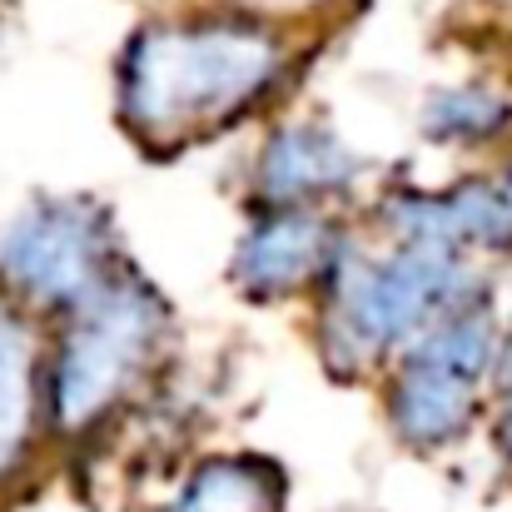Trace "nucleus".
<instances>
[{
	"label": "nucleus",
	"mask_w": 512,
	"mask_h": 512,
	"mask_svg": "<svg viewBox=\"0 0 512 512\" xmlns=\"http://www.w3.org/2000/svg\"><path fill=\"white\" fill-rule=\"evenodd\" d=\"M309 35L299 20L254 5L160 10L130 30L115 60L120 125L150 150L179 155L199 140L264 115L299 65Z\"/></svg>",
	"instance_id": "f257e3e1"
},
{
	"label": "nucleus",
	"mask_w": 512,
	"mask_h": 512,
	"mask_svg": "<svg viewBox=\"0 0 512 512\" xmlns=\"http://www.w3.org/2000/svg\"><path fill=\"white\" fill-rule=\"evenodd\" d=\"M488 294L493 284L478 259L378 239L353 224L334 274L314 299L319 358L339 378H383L418 334Z\"/></svg>",
	"instance_id": "f03ea898"
},
{
	"label": "nucleus",
	"mask_w": 512,
	"mask_h": 512,
	"mask_svg": "<svg viewBox=\"0 0 512 512\" xmlns=\"http://www.w3.org/2000/svg\"><path fill=\"white\" fill-rule=\"evenodd\" d=\"M174 314L165 294L140 274L120 269L85 309L60 319L45 348V403L50 433L75 443L135 408L165 373Z\"/></svg>",
	"instance_id": "7ed1b4c3"
},
{
	"label": "nucleus",
	"mask_w": 512,
	"mask_h": 512,
	"mask_svg": "<svg viewBox=\"0 0 512 512\" xmlns=\"http://www.w3.org/2000/svg\"><path fill=\"white\" fill-rule=\"evenodd\" d=\"M498 353L503 319L493 309V294L453 309L428 334H418L378 378L393 438L413 453L458 448L478 428L488 393H498Z\"/></svg>",
	"instance_id": "20e7f679"
},
{
	"label": "nucleus",
	"mask_w": 512,
	"mask_h": 512,
	"mask_svg": "<svg viewBox=\"0 0 512 512\" xmlns=\"http://www.w3.org/2000/svg\"><path fill=\"white\" fill-rule=\"evenodd\" d=\"M125 264L120 224L90 194H35L0 219V294L45 329L85 309Z\"/></svg>",
	"instance_id": "39448f33"
},
{
	"label": "nucleus",
	"mask_w": 512,
	"mask_h": 512,
	"mask_svg": "<svg viewBox=\"0 0 512 512\" xmlns=\"http://www.w3.org/2000/svg\"><path fill=\"white\" fill-rule=\"evenodd\" d=\"M358 219L329 209H249L244 234L229 254L234 294L254 304L319 299Z\"/></svg>",
	"instance_id": "423d86ee"
},
{
	"label": "nucleus",
	"mask_w": 512,
	"mask_h": 512,
	"mask_svg": "<svg viewBox=\"0 0 512 512\" xmlns=\"http://www.w3.org/2000/svg\"><path fill=\"white\" fill-rule=\"evenodd\" d=\"M368 160L324 120H279L249 160V204L254 209H329L358 194Z\"/></svg>",
	"instance_id": "0eeeda50"
},
{
	"label": "nucleus",
	"mask_w": 512,
	"mask_h": 512,
	"mask_svg": "<svg viewBox=\"0 0 512 512\" xmlns=\"http://www.w3.org/2000/svg\"><path fill=\"white\" fill-rule=\"evenodd\" d=\"M50 329L0 294V503L35 473L50 433L45 403Z\"/></svg>",
	"instance_id": "6e6552de"
},
{
	"label": "nucleus",
	"mask_w": 512,
	"mask_h": 512,
	"mask_svg": "<svg viewBox=\"0 0 512 512\" xmlns=\"http://www.w3.org/2000/svg\"><path fill=\"white\" fill-rule=\"evenodd\" d=\"M284 503H289V488L269 458L214 453V458H199L174 483L160 512H284Z\"/></svg>",
	"instance_id": "1a4fd4ad"
},
{
	"label": "nucleus",
	"mask_w": 512,
	"mask_h": 512,
	"mask_svg": "<svg viewBox=\"0 0 512 512\" xmlns=\"http://www.w3.org/2000/svg\"><path fill=\"white\" fill-rule=\"evenodd\" d=\"M418 130L428 145L443 150H488L508 140L512 130V95L493 80H458V85H433L418 110Z\"/></svg>",
	"instance_id": "9d476101"
},
{
	"label": "nucleus",
	"mask_w": 512,
	"mask_h": 512,
	"mask_svg": "<svg viewBox=\"0 0 512 512\" xmlns=\"http://www.w3.org/2000/svg\"><path fill=\"white\" fill-rule=\"evenodd\" d=\"M493 438H498V453L512 463V393H498V413H493Z\"/></svg>",
	"instance_id": "9b49d317"
},
{
	"label": "nucleus",
	"mask_w": 512,
	"mask_h": 512,
	"mask_svg": "<svg viewBox=\"0 0 512 512\" xmlns=\"http://www.w3.org/2000/svg\"><path fill=\"white\" fill-rule=\"evenodd\" d=\"M493 179H498V189H503V204H508V219H512V160L503 170H493Z\"/></svg>",
	"instance_id": "f8f14e48"
},
{
	"label": "nucleus",
	"mask_w": 512,
	"mask_h": 512,
	"mask_svg": "<svg viewBox=\"0 0 512 512\" xmlns=\"http://www.w3.org/2000/svg\"><path fill=\"white\" fill-rule=\"evenodd\" d=\"M5 15H10V0H0V40H5Z\"/></svg>",
	"instance_id": "ddd939ff"
}]
</instances>
